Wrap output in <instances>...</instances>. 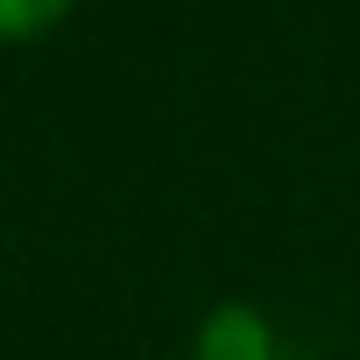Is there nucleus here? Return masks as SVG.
<instances>
[{
    "label": "nucleus",
    "instance_id": "1",
    "mask_svg": "<svg viewBox=\"0 0 360 360\" xmlns=\"http://www.w3.org/2000/svg\"><path fill=\"white\" fill-rule=\"evenodd\" d=\"M191 360H283L276 318L255 304H212L191 332Z\"/></svg>",
    "mask_w": 360,
    "mask_h": 360
},
{
    "label": "nucleus",
    "instance_id": "2",
    "mask_svg": "<svg viewBox=\"0 0 360 360\" xmlns=\"http://www.w3.org/2000/svg\"><path fill=\"white\" fill-rule=\"evenodd\" d=\"M78 15V0H0V50L15 43H43Z\"/></svg>",
    "mask_w": 360,
    "mask_h": 360
}]
</instances>
